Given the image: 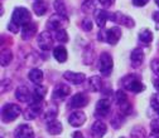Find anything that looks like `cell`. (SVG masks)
<instances>
[{"instance_id":"6da1fadb","label":"cell","mask_w":159,"mask_h":138,"mask_svg":"<svg viewBox=\"0 0 159 138\" xmlns=\"http://www.w3.org/2000/svg\"><path fill=\"white\" fill-rule=\"evenodd\" d=\"M20 114H22V108L18 104L8 103L2 108V121L4 123H10L15 121Z\"/></svg>"},{"instance_id":"7a4b0ae2","label":"cell","mask_w":159,"mask_h":138,"mask_svg":"<svg viewBox=\"0 0 159 138\" xmlns=\"http://www.w3.org/2000/svg\"><path fill=\"white\" fill-rule=\"evenodd\" d=\"M68 24V18L67 15L56 13L53 15H51L47 20V28L48 30H59V29H65V27Z\"/></svg>"},{"instance_id":"3957f363","label":"cell","mask_w":159,"mask_h":138,"mask_svg":"<svg viewBox=\"0 0 159 138\" xmlns=\"http://www.w3.org/2000/svg\"><path fill=\"white\" fill-rule=\"evenodd\" d=\"M11 20L16 23L18 25H25L32 22V14L27 8L23 6H18L14 9L13 15H11Z\"/></svg>"},{"instance_id":"277c9868","label":"cell","mask_w":159,"mask_h":138,"mask_svg":"<svg viewBox=\"0 0 159 138\" xmlns=\"http://www.w3.org/2000/svg\"><path fill=\"white\" fill-rule=\"evenodd\" d=\"M121 86L126 90H130L133 93H140V92L144 90L143 83L139 81V78H136L135 75H126L125 78H123Z\"/></svg>"},{"instance_id":"5b68a950","label":"cell","mask_w":159,"mask_h":138,"mask_svg":"<svg viewBox=\"0 0 159 138\" xmlns=\"http://www.w3.org/2000/svg\"><path fill=\"white\" fill-rule=\"evenodd\" d=\"M112 68H114V62H112V56L107 53L104 52L100 55V63H98V70L104 77H110V74L112 73Z\"/></svg>"},{"instance_id":"8992f818","label":"cell","mask_w":159,"mask_h":138,"mask_svg":"<svg viewBox=\"0 0 159 138\" xmlns=\"http://www.w3.org/2000/svg\"><path fill=\"white\" fill-rule=\"evenodd\" d=\"M43 112V102H30L27 107V109L24 111L23 115L24 119L27 121H33L35 118Z\"/></svg>"},{"instance_id":"52a82bcc","label":"cell","mask_w":159,"mask_h":138,"mask_svg":"<svg viewBox=\"0 0 159 138\" xmlns=\"http://www.w3.org/2000/svg\"><path fill=\"white\" fill-rule=\"evenodd\" d=\"M37 43H38V47L43 52H48L53 48V36L48 30H44L42 33H39L37 38Z\"/></svg>"},{"instance_id":"ba28073f","label":"cell","mask_w":159,"mask_h":138,"mask_svg":"<svg viewBox=\"0 0 159 138\" xmlns=\"http://www.w3.org/2000/svg\"><path fill=\"white\" fill-rule=\"evenodd\" d=\"M110 109H111V103L107 98H102L100 99L97 103H96V107H95V115L97 118H104L106 117L109 113H110Z\"/></svg>"},{"instance_id":"9c48e42d","label":"cell","mask_w":159,"mask_h":138,"mask_svg":"<svg viewBox=\"0 0 159 138\" xmlns=\"http://www.w3.org/2000/svg\"><path fill=\"white\" fill-rule=\"evenodd\" d=\"M71 93V88L65 84V83H59L54 87L53 89V93H52V99L56 101V102H59V101H63L67 95H70Z\"/></svg>"},{"instance_id":"30bf717a","label":"cell","mask_w":159,"mask_h":138,"mask_svg":"<svg viewBox=\"0 0 159 138\" xmlns=\"http://www.w3.org/2000/svg\"><path fill=\"white\" fill-rule=\"evenodd\" d=\"M89 101H90V98L86 93H76L70 99V107L75 109L84 108L89 104Z\"/></svg>"},{"instance_id":"8fae6325","label":"cell","mask_w":159,"mask_h":138,"mask_svg":"<svg viewBox=\"0 0 159 138\" xmlns=\"http://www.w3.org/2000/svg\"><path fill=\"white\" fill-rule=\"evenodd\" d=\"M65 79L75 86H78V84H82L85 81H86V75L84 73H80V72H71V70H66L62 75Z\"/></svg>"},{"instance_id":"7c38bea8","label":"cell","mask_w":159,"mask_h":138,"mask_svg":"<svg viewBox=\"0 0 159 138\" xmlns=\"http://www.w3.org/2000/svg\"><path fill=\"white\" fill-rule=\"evenodd\" d=\"M32 95H33V93L29 90V88L27 86H19L15 89V97L19 102L29 104L32 102Z\"/></svg>"},{"instance_id":"4fadbf2b","label":"cell","mask_w":159,"mask_h":138,"mask_svg":"<svg viewBox=\"0 0 159 138\" xmlns=\"http://www.w3.org/2000/svg\"><path fill=\"white\" fill-rule=\"evenodd\" d=\"M92 138H102L107 132V126L102 121H95L90 128Z\"/></svg>"},{"instance_id":"5bb4252c","label":"cell","mask_w":159,"mask_h":138,"mask_svg":"<svg viewBox=\"0 0 159 138\" xmlns=\"http://www.w3.org/2000/svg\"><path fill=\"white\" fill-rule=\"evenodd\" d=\"M86 119H87L86 114L82 111H75L68 117V123L72 127H81L86 122Z\"/></svg>"},{"instance_id":"9a60e30c","label":"cell","mask_w":159,"mask_h":138,"mask_svg":"<svg viewBox=\"0 0 159 138\" xmlns=\"http://www.w3.org/2000/svg\"><path fill=\"white\" fill-rule=\"evenodd\" d=\"M15 138H35L34 131L29 124H20L18 126L14 132Z\"/></svg>"},{"instance_id":"2e32d148","label":"cell","mask_w":159,"mask_h":138,"mask_svg":"<svg viewBox=\"0 0 159 138\" xmlns=\"http://www.w3.org/2000/svg\"><path fill=\"white\" fill-rule=\"evenodd\" d=\"M102 78L101 77H98V75H92L90 77L89 79L86 81V87L90 92L92 93H96V92H100L102 89Z\"/></svg>"},{"instance_id":"e0dca14e","label":"cell","mask_w":159,"mask_h":138,"mask_svg":"<svg viewBox=\"0 0 159 138\" xmlns=\"http://www.w3.org/2000/svg\"><path fill=\"white\" fill-rule=\"evenodd\" d=\"M121 38V29L119 27H111L110 29L106 30V43L110 45L117 44V42Z\"/></svg>"},{"instance_id":"ac0fdd59","label":"cell","mask_w":159,"mask_h":138,"mask_svg":"<svg viewBox=\"0 0 159 138\" xmlns=\"http://www.w3.org/2000/svg\"><path fill=\"white\" fill-rule=\"evenodd\" d=\"M107 20H110V13L109 11H106L104 9L96 10V13H95V23H96V25L98 28L104 29Z\"/></svg>"},{"instance_id":"d6986e66","label":"cell","mask_w":159,"mask_h":138,"mask_svg":"<svg viewBox=\"0 0 159 138\" xmlns=\"http://www.w3.org/2000/svg\"><path fill=\"white\" fill-rule=\"evenodd\" d=\"M37 29H38V25L33 22L23 25V28H22V39L23 40H29V39H32L35 35Z\"/></svg>"},{"instance_id":"ffe728a7","label":"cell","mask_w":159,"mask_h":138,"mask_svg":"<svg viewBox=\"0 0 159 138\" xmlns=\"http://www.w3.org/2000/svg\"><path fill=\"white\" fill-rule=\"evenodd\" d=\"M130 61H131V65L134 68L140 67L143 61H144V52L142 48H135L131 54H130Z\"/></svg>"},{"instance_id":"44dd1931","label":"cell","mask_w":159,"mask_h":138,"mask_svg":"<svg viewBox=\"0 0 159 138\" xmlns=\"http://www.w3.org/2000/svg\"><path fill=\"white\" fill-rule=\"evenodd\" d=\"M46 94H47V88L44 86L35 84V88L32 95V102H43V99L46 98Z\"/></svg>"},{"instance_id":"7402d4cb","label":"cell","mask_w":159,"mask_h":138,"mask_svg":"<svg viewBox=\"0 0 159 138\" xmlns=\"http://www.w3.org/2000/svg\"><path fill=\"white\" fill-rule=\"evenodd\" d=\"M53 56L54 59L58 62V63H65L68 58V54H67V49L63 47V45H58L53 49Z\"/></svg>"},{"instance_id":"603a6c76","label":"cell","mask_w":159,"mask_h":138,"mask_svg":"<svg viewBox=\"0 0 159 138\" xmlns=\"http://www.w3.org/2000/svg\"><path fill=\"white\" fill-rule=\"evenodd\" d=\"M47 132L52 136H58L62 133V124L57 119H53V121H49L47 122Z\"/></svg>"},{"instance_id":"cb8c5ba5","label":"cell","mask_w":159,"mask_h":138,"mask_svg":"<svg viewBox=\"0 0 159 138\" xmlns=\"http://www.w3.org/2000/svg\"><path fill=\"white\" fill-rule=\"evenodd\" d=\"M100 3V0H84V3L81 5V10L85 14H91L96 10L97 4Z\"/></svg>"},{"instance_id":"d4e9b609","label":"cell","mask_w":159,"mask_h":138,"mask_svg":"<svg viewBox=\"0 0 159 138\" xmlns=\"http://www.w3.org/2000/svg\"><path fill=\"white\" fill-rule=\"evenodd\" d=\"M57 115H58V108H57V106H54V104L47 106V108H46L44 112H43V117H44V119H46L47 122L56 119Z\"/></svg>"},{"instance_id":"484cf974","label":"cell","mask_w":159,"mask_h":138,"mask_svg":"<svg viewBox=\"0 0 159 138\" xmlns=\"http://www.w3.org/2000/svg\"><path fill=\"white\" fill-rule=\"evenodd\" d=\"M43 72L41 70V69H37V68H34V69H32L30 72H29V74H28V78H29V81L32 82V83H34V84H41L42 82H43Z\"/></svg>"},{"instance_id":"4316f807","label":"cell","mask_w":159,"mask_h":138,"mask_svg":"<svg viewBox=\"0 0 159 138\" xmlns=\"http://www.w3.org/2000/svg\"><path fill=\"white\" fill-rule=\"evenodd\" d=\"M33 10H34V14L35 15L42 16L43 14L47 13L48 5H47V3L43 2V0H35V2L33 3Z\"/></svg>"},{"instance_id":"83f0119b","label":"cell","mask_w":159,"mask_h":138,"mask_svg":"<svg viewBox=\"0 0 159 138\" xmlns=\"http://www.w3.org/2000/svg\"><path fill=\"white\" fill-rule=\"evenodd\" d=\"M153 40V33L149 29H143L139 33V42L144 45H149Z\"/></svg>"},{"instance_id":"f1b7e54d","label":"cell","mask_w":159,"mask_h":138,"mask_svg":"<svg viewBox=\"0 0 159 138\" xmlns=\"http://www.w3.org/2000/svg\"><path fill=\"white\" fill-rule=\"evenodd\" d=\"M13 61V53L10 49H4L2 50V55H0V64L2 67H8Z\"/></svg>"},{"instance_id":"f546056e","label":"cell","mask_w":159,"mask_h":138,"mask_svg":"<svg viewBox=\"0 0 159 138\" xmlns=\"http://www.w3.org/2000/svg\"><path fill=\"white\" fill-rule=\"evenodd\" d=\"M93 59H95V53H93V50H92V47L89 45V47L85 49V52H84V64H87V65L92 64Z\"/></svg>"},{"instance_id":"4dcf8cb0","label":"cell","mask_w":159,"mask_h":138,"mask_svg":"<svg viewBox=\"0 0 159 138\" xmlns=\"http://www.w3.org/2000/svg\"><path fill=\"white\" fill-rule=\"evenodd\" d=\"M54 38L56 40H58L59 43H67L68 42V33L66 31V29H59V30H56L54 31Z\"/></svg>"},{"instance_id":"1f68e13d","label":"cell","mask_w":159,"mask_h":138,"mask_svg":"<svg viewBox=\"0 0 159 138\" xmlns=\"http://www.w3.org/2000/svg\"><path fill=\"white\" fill-rule=\"evenodd\" d=\"M53 6H54L56 13H59V14L67 15V14H66V13H67V10H66V4H65V0H54Z\"/></svg>"},{"instance_id":"d6a6232c","label":"cell","mask_w":159,"mask_h":138,"mask_svg":"<svg viewBox=\"0 0 159 138\" xmlns=\"http://www.w3.org/2000/svg\"><path fill=\"white\" fill-rule=\"evenodd\" d=\"M131 138H145V129L143 127H135L131 131Z\"/></svg>"},{"instance_id":"836d02e7","label":"cell","mask_w":159,"mask_h":138,"mask_svg":"<svg viewBox=\"0 0 159 138\" xmlns=\"http://www.w3.org/2000/svg\"><path fill=\"white\" fill-rule=\"evenodd\" d=\"M125 101H128V97H126V94H125V92L124 90H117V92H115V102L117 103V106L120 104V103H123V102H125Z\"/></svg>"},{"instance_id":"e575fe53","label":"cell","mask_w":159,"mask_h":138,"mask_svg":"<svg viewBox=\"0 0 159 138\" xmlns=\"http://www.w3.org/2000/svg\"><path fill=\"white\" fill-rule=\"evenodd\" d=\"M119 108H120V112H121L124 115H125V114H130L131 111H133L131 104H130L128 101H125V102H123V103L119 104Z\"/></svg>"},{"instance_id":"d590c367","label":"cell","mask_w":159,"mask_h":138,"mask_svg":"<svg viewBox=\"0 0 159 138\" xmlns=\"http://www.w3.org/2000/svg\"><path fill=\"white\" fill-rule=\"evenodd\" d=\"M150 107L153 109H155L157 112L159 111V93H155L152 95L150 98Z\"/></svg>"},{"instance_id":"8d00e7d4","label":"cell","mask_w":159,"mask_h":138,"mask_svg":"<svg viewBox=\"0 0 159 138\" xmlns=\"http://www.w3.org/2000/svg\"><path fill=\"white\" fill-rule=\"evenodd\" d=\"M111 123H112V127L114 128H120L121 127V124H123V117L121 115H119V114H116L114 118H112V121H111Z\"/></svg>"},{"instance_id":"74e56055","label":"cell","mask_w":159,"mask_h":138,"mask_svg":"<svg viewBox=\"0 0 159 138\" xmlns=\"http://www.w3.org/2000/svg\"><path fill=\"white\" fill-rule=\"evenodd\" d=\"M150 68H152L153 73H154L157 77H159V58L153 59L152 63H150Z\"/></svg>"},{"instance_id":"f35d334b","label":"cell","mask_w":159,"mask_h":138,"mask_svg":"<svg viewBox=\"0 0 159 138\" xmlns=\"http://www.w3.org/2000/svg\"><path fill=\"white\" fill-rule=\"evenodd\" d=\"M92 27H93V24H92V22L90 20V19H84L82 20V29L84 30L90 31V30H92Z\"/></svg>"},{"instance_id":"ab89813d","label":"cell","mask_w":159,"mask_h":138,"mask_svg":"<svg viewBox=\"0 0 159 138\" xmlns=\"http://www.w3.org/2000/svg\"><path fill=\"white\" fill-rule=\"evenodd\" d=\"M10 87H11V81L10 79H3L2 81V93L8 92Z\"/></svg>"},{"instance_id":"60d3db41","label":"cell","mask_w":159,"mask_h":138,"mask_svg":"<svg viewBox=\"0 0 159 138\" xmlns=\"http://www.w3.org/2000/svg\"><path fill=\"white\" fill-rule=\"evenodd\" d=\"M19 27H20V25H18L16 23H14L13 20L8 24V30L10 31V33H14V34H16L18 31H19Z\"/></svg>"},{"instance_id":"b9f144b4","label":"cell","mask_w":159,"mask_h":138,"mask_svg":"<svg viewBox=\"0 0 159 138\" xmlns=\"http://www.w3.org/2000/svg\"><path fill=\"white\" fill-rule=\"evenodd\" d=\"M150 128H152V132H153V133L159 134V119H154V121H152V123H150Z\"/></svg>"},{"instance_id":"7bdbcfd3","label":"cell","mask_w":159,"mask_h":138,"mask_svg":"<svg viewBox=\"0 0 159 138\" xmlns=\"http://www.w3.org/2000/svg\"><path fill=\"white\" fill-rule=\"evenodd\" d=\"M149 2H150V0H133V4H134V6L142 8V6H145Z\"/></svg>"},{"instance_id":"ee69618b","label":"cell","mask_w":159,"mask_h":138,"mask_svg":"<svg viewBox=\"0 0 159 138\" xmlns=\"http://www.w3.org/2000/svg\"><path fill=\"white\" fill-rule=\"evenodd\" d=\"M115 3V0H100V4L105 8V9H107V8H110L112 4Z\"/></svg>"},{"instance_id":"f6af8a7d","label":"cell","mask_w":159,"mask_h":138,"mask_svg":"<svg viewBox=\"0 0 159 138\" xmlns=\"http://www.w3.org/2000/svg\"><path fill=\"white\" fill-rule=\"evenodd\" d=\"M72 138H85V137H84V134L81 132H75L73 136H72Z\"/></svg>"},{"instance_id":"bcb514c9","label":"cell","mask_w":159,"mask_h":138,"mask_svg":"<svg viewBox=\"0 0 159 138\" xmlns=\"http://www.w3.org/2000/svg\"><path fill=\"white\" fill-rule=\"evenodd\" d=\"M153 19L155 20V23L159 24V11H155V13L153 14Z\"/></svg>"},{"instance_id":"7dc6e473","label":"cell","mask_w":159,"mask_h":138,"mask_svg":"<svg viewBox=\"0 0 159 138\" xmlns=\"http://www.w3.org/2000/svg\"><path fill=\"white\" fill-rule=\"evenodd\" d=\"M153 86H154V88H155V89H158V90H159V77L157 78V79H154Z\"/></svg>"},{"instance_id":"c3c4849f","label":"cell","mask_w":159,"mask_h":138,"mask_svg":"<svg viewBox=\"0 0 159 138\" xmlns=\"http://www.w3.org/2000/svg\"><path fill=\"white\" fill-rule=\"evenodd\" d=\"M148 138H159V134H155V133H153L152 136H149Z\"/></svg>"},{"instance_id":"681fc988","label":"cell","mask_w":159,"mask_h":138,"mask_svg":"<svg viewBox=\"0 0 159 138\" xmlns=\"http://www.w3.org/2000/svg\"><path fill=\"white\" fill-rule=\"evenodd\" d=\"M155 4H157V5L159 6V0H155Z\"/></svg>"},{"instance_id":"f907efd6","label":"cell","mask_w":159,"mask_h":138,"mask_svg":"<svg viewBox=\"0 0 159 138\" xmlns=\"http://www.w3.org/2000/svg\"><path fill=\"white\" fill-rule=\"evenodd\" d=\"M120 138H124V137H120Z\"/></svg>"},{"instance_id":"816d5d0a","label":"cell","mask_w":159,"mask_h":138,"mask_svg":"<svg viewBox=\"0 0 159 138\" xmlns=\"http://www.w3.org/2000/svg\"><path fill=\"white\" fill-rule=\"evenodd\" d=\"M158 114H159V111H158Z\"/></svg>"}]
</instances>
